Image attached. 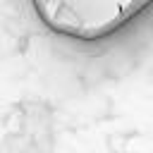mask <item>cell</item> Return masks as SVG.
<instances>
[{
  "mask_svg": "<svg viewBox=\"0 0 153 153\" xmlns=\"http://www.w3.org/2000/svg\"><path fill=\"white\" fill-rule=\"evenodd\" d=\"M148 0H33L43 22L74 38H103L127 24Z\"/></svg>",
  "mask_w": 153,
  "mask_h": 153,
  "instance_id": "1",
  "label": "cell"
}]
</instances>
